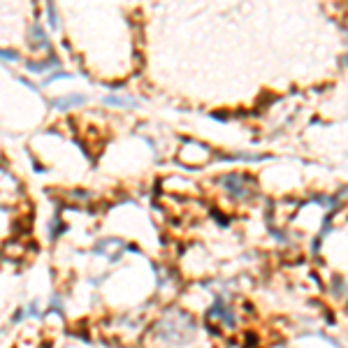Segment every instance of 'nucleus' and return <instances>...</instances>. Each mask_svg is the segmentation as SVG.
Returning a JSON list of instances; mask_svg holds the SVG:
<instances>
[{"label": "nucleus", "instance_id": "1", "mask_svg": "<svg viewBox=\"0 0 348 348\" xmlns=\"http://www.w3.org/2000/svg\"><path fill=\"white\" fill-rule=\"evenodd\" d=\"M223 186L228 188L234 197H246V195H248L246 179L239 176V174H228V176H223Z\"/></svg>", "mask_w": 348, "mask_h": 348}, {"label": "nucleus", "instance_id": "2", "mask_svg": "<svg viewBox=\"0 0 348 348\" xmlns=\"http://www.w3.org/2000/svg\"><path fill=\"white\" fill-rule=\"evenodd\" d=\"M86 102V98L84 95H65V98H56L54 100V107L60 109V112H70L72 107H79V105H84Z\"/></svg>", "mask_w": 348, "mask_h": 348}, {"label": "nucleus", "instance_id": "3", "mask_svg": "<svg viewBox=\"0 0 348 348\" xmlns=\"http://www.w3.org/2000/svg\"><path fill=\"white\" fill-rule=\"evenodd\" d=\"M58 65H60V63H58L56 56H51L49 63H47V60H42V63H26V67L30 70V72H47V70H56Z\"/></svg>", "mask_w": 348, "mask_h": 348}, {"label": "nucleus", "instance_id": "4", "mask_svg": "<svg viewBox=\"0 0 348 348\" xmlns=\"http://www.w3.org/2000/svg\"><path fill=\"white\" fill-rule=\"evenodd\" d=\"M102 102L107 105V107H123V109H133L137 107L130 98H116V95H107V98H102Z\"/></svg>", "mask_w": 348, "mask_h": 348}, {"label": "nucleus", "instance_id": "5", "mask_svg": "<svg viewBox=\"0 0 348 348\" xmlns=\"http://www.w3.org/2000/svg\"><path fill=\"white\" fill-rule=\"evenodd\" d=\"M209 316H221L223 321H225V325H232V323H234V316L230 314L228 309H225V304H223L221 300H218V302L214 304V309L209 311Z\"/></svg>", "mask_w": 348, "mask_h": 348}, {"label": "nucleus", "instance_id": "6", "mask_svg": "<svg viewBox=\"0 0 348 348\" xmlns=\"http://www.w3.org/2000/svg\"><path fill=\"white\" fill-rule=\"evenodd\" d=\"M30 35H33V40H37V47H47V35L42 33V26H33L30 28Z\"/></svg>", "mask_w": 348, "mask_h": 348}, {"label": "nucleus", "instance_id": "7", "mask_svg": "<svg viewBox=\"0 0 348 348\" xmlns=\"http://www.w3.org/2000/svg\"><path fill=\"white\" fill-rule=\"evenodd\" d=\"M47 14H49V26L58 28V14H56V7H54V2H51V0L47 2Z\"/></svg>", "mask_w": 348, "mask_h": 348}, {"label": "nucleus", "instance_id": "8", "mask_svg": "<svg viewBox=\"0 0 348 348\" xmlns=\"http://www.w3.org/2000/svg\"><path fill=\"white\" fill-rule=\"evenodd\" d=\"M2 60H16V54H14V51H7V49H2Z\"/></svg>", "mask_w": 348, "mask_h": 348}]
</instances>
